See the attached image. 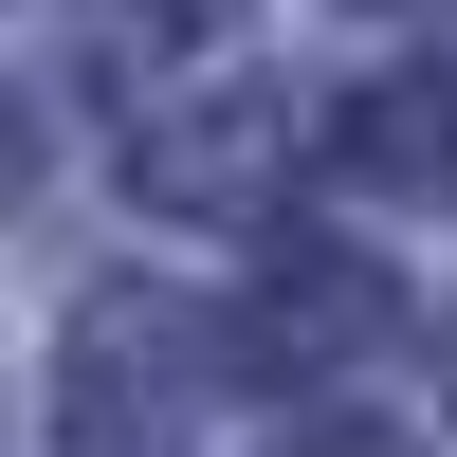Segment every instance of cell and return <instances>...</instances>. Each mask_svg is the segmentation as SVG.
<instances>
[{"mask_svg": "<svg viewBox=\"0 0 457 457\" xmlns=\"http://www.w3.org/2000/svg\"><path fill=\"white\" fill-rule=\"evenodd\" d=\"M293 457H403V439H385V421H312Z\"/></svg>", "mask_w": 457, "mask_h": 457, "instance_id": "277c9868", "label": "cell"}, {"mask_svg": "<svg viewBox=\"0 0 457 457\" xmlns=\"http://www.w3.org/2000/svg\"><path fill=\"white\" fill-rule=\"evenodd\" d=\"M312 348H385V275H366V256H293V275L256 293L238 366H275V385H312Z\"/></svg>", "mask_w": 457, "mask_h": 457, "instance_id": "6da1fadb", "label": "cell"}, {"mask_svg": "<svg viewBox=\"0 0 457 457\" xmlns=\"http://www.w3.org/2000/svg\"><path fill=\"white\" fill-rule=\"evenodd\" d=\"M275 165H293V129H275V110H220V129H165V146H146V183H165V202H220V183L256 202Z\"/></svg>", "mask_w": 457, "mask_h": 457, "instance_id": "3957f363", "label": "cell"}, {"mask_svg": "<svg viewBox=\"0 0 457 457\" xmlns=\"http://www.w3.org/2000/svg\"><path fill=\"white\" fill-rule=\"evenodd\" d=\"M329 146H348L366 183H457V55H439V73H385Z\"/></svg>", "mask_w": 457, "mask_h": 457, "instance_id": "7a4b0ae2", "label": "cell"}]
</instances>
